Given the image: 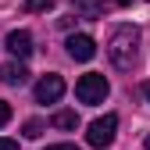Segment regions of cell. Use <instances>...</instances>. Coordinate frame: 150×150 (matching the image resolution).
<instances>
[{
	"mask_svg": "<svg viewBox=\"0 0 150 150\" xmlns=\"http://www.w3.org/2000/svg\"><path fill=\"white\" fill-rule=\"evenodd\" d=\"M47 150H75V143H54V146H47Z\"/></svg>",
	"mask_w": 150,
	"mask_h": 150,
	"instance_id": "14",
	"label": "cell"
},
{
	"mask_svg": "<svg viewBox=\"0 0 150 150\" xmlns=\"http://www.w3.org/2000/svg\"><path fill=\"white\" fill-rule=\"evenodd\" d=\"M111 93V82L104 79L100 71H86L79 82H75V97L79 104H104V97Z\"/></svg>",
	"mask_w": 150,
	"mask_h": 150,
	"instance_id": "2",
	"label": "cell"
},
{
	"mask_svg": "<svg viewBox=\"0 0 150 150\" xmlns=\"http://www.w3.org/2000/svg\"><path fill=\"white\" fill-rule=\"evenodd\" d=\"M43 129H47L43 118H32V122H25V136H29V139H40V136H43Z\"/></svg>",
	"mask_w": 150,
	"mask_h": 150,
	"instance_id": "10",
	"label": "cell"
},
{
	"mask_svg": "<svg viewBox=\"0 0 150 150\" xmlns=\"http://www.w3.org/2000/svg\"><path fill=\"white\" fill-rule=\"evenodd\" d=\"M64 97V79L61 75H54V71H47L40 82H36V100L40 104H57Z\"/></svg>",
	"mask_w": 150,
	"mask_h": 150,
	"instance_id": "4",
	"label": "cell"
},
{
	"mask_svg": "<svg viewBox=\"0 0 150 150\" xmlns=\"http://www.w3.org/2000/svg\"><path fill=\"white\" fill-rule=\"evenodd\" d=\"M0 79H4L7 86H25L29 82V71H25L22 61H7L4 68H0Z\"/></svg>",
	"mask_w": 150,
	"mask_h": 150,
	"instance_id": "7",
	"label": "cell"
},
{
	"mask_svg": "<svg viewBox=\"0 0 150 150\" xmlns=\"http://www.w3.org/2000/svg\"><path fill=\"white\" fill-rule=\"evenodd\" d=\"M111 4H118V7H129V4H132V0H111Z\"/></svg>",
	"mask_w": 150,
	"mask_h": 150,
	"instance_id": "16",
	"label": "cell"
},
{
	"mask_svg": "<svg viewBox=\"0 0 150 150\" xmlns=\"http://www.w3.org/2000/svg\"><path fill=\"white\" fill-rule=\"evenodd\" d=\"M7 122H11V104H7V100H0V129H4Z\"/></svg>",
	"mask_w": 150,
	"mask_h": 150,
	"instance_id": "12",
	"label": "cell"
},
{
	"mask_svg": "<svg viewBox=\"0 0 150 150\" xmlns=\"http://www.w3.org/2000/svg\"><path fill=\"white\" fill-rule=\"evenodd\" d=\"M143 97H146V104H150V82H143Z\"/></svg>",
	"mask_w": 150,
	"mask_h": 150,
	"instance_id": "15",
	"label": "cell"
},
{
	"mask_svg": "<svg viewBox=\"0 0 150 150\" xmlns=\"http://www.w3.org/2000/svg\"><path fill=\"white\" fill-rule=\"evenodd\" d=\"M54 0H25V11H50Z\"/></svg>",
	"mask_w": 150,
	"mask_h": 150,
	"instance_id": "11",
	"label": "cell"
},
{
	"mask_svg": "<svg viewBox=\"0 0 150 150\" xmlns=\"http://www.w3.org/2000/svg\"><path fill=\"white\" fill-rule=\"evenodd\" d=\"M115 132H118V118L115 115H104V118H97V122H93L89 125V132H86V143L89 146H111V143H115Z\"/></svg>",
	"mask_w": 150,
	"mask_h": 150,
	"instance_id": "3",
	"label": "cell"
},
{
	"mask_svg": "<svg viewBox=\"0 0 150 150\" xmlns=\"http://www.w3.org/2000/svg\"><path fill=\"white\" fill-rule=\"evenodd\" d=\"M71 7H75V14H82L86 22H97V18L104 14L100 0H71Z\"/></svg>",
	"mask_w": 150,
	"mask_h": 150,
	"instance_id": "8",
	"label": "cell"
},
{
	"mask_svg": "<svg viewBox=\"0 0 150 150\" xmlns=\"http://www.w3.org/2000/svg\"><path fill=\"white\" fill-rule=\"evenodd\" d=\"M0 150H18V143H14V139H4V136H0Z\"/></svg>",
	"mask_w": 150,
	"mask_h": 150,
	"instance_id": "13",
	"label": "cell"
},
{
	"mask_svg": "<svg viewBox=\"0 0 150 150\" xmlns=\"http://www.w3.org/2000/svg\"><path fill=\"white\" fill-rule=\"evenodd\" d=\"M143 143H146V150H150V136H146V139H143Z\"/></svg>",
	"mask_w": 150,
	"mask_h": 150,
	"instance_id": "17",
	"label": "cell"
},
{
	"mask_svg": "<svg viewBox=\"0 0 150 150\" xmlns=\"http://www.w3.org/2000/svg\"><path fill=\"white\" fill-rule=\"evenodd\" d=\"M7 50L14 54L18 61H25L29 54H32V36H29L25 29H14V32H7Z\"/></svg>",
	"mask_w": 150,
	"mask_h": 150,
	"instance_id": "6",
	"label": "cell"
},
{
	"mask_svg": "<svg viewBox=\"0 0 150 150\" xmlns=\"http://www.w3.org/2000/svg\"><path fill=\"white\" fill-rule=\"evenodd\" d=\"M107 57H111L115 68L129 71L136 64V57H139V29L136 25H118L111 32V40H107Z\"/></svg>",
	"mask_w": 150,
	"mask_h": 150,
	"instance_id": "1",
	"label": "cell"
},
{
	"mask_svg": "<svg viewBox=\"0 0 150 150\" xmlns=\"http://www.w3.org/2000/svg\"><path fill=\"white\" fill-rule=\"evenodd\" d=\"M54 125L64 129V132H71V129L79 125V115H75V111H57V115H54Z\"/></svg>",
	"mask_w": 150,
	"mask_h": 150,
	"instance_id": "9",
	"label": "cell"
},
{
	"mask_svg": "<svg viewBox=\"0 0 150 150\" xmlns=\"http://www.w3.org/2000/svg\"><path fill=\"white\" fill-rule=\"evenodd\" d=\"M68 57L71 61H89L93 54H97V43H93V36H86V32H75V36H68Z\"/></svg>",
	"mask_w": 150,
	"mask_h": 150,
	"instance_id": "5",
	"label": "cell"
}]
</instances>
